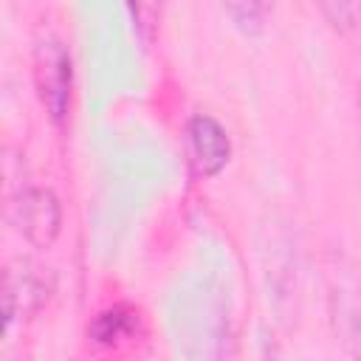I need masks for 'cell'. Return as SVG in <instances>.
Here are the masks:
<instances>
[{"label": "cell", "mask_w": 361, "mask_h": 361, "mask_svg": "<svg viewBox=\"0 0 361 361\" xmlns=\"http://www.w3.org/2000/svg\"><path fill=\"white\" fill-rule=\"evenodd\" d=\"M333 31L350 37L361 31V0H313Z\"/></svg>", "instance_id": "obj_6"}, {"label": "cell", "mask_w": 361, "mask_h": 361, "mask_svg": "<svg viewBox=\"0 0 361 361\" xmlns=\"http://www.w3.org/2000/svg\"><path fill=\"white\" fill-rule=\"evenodd\" d=\"M54 290V279L42 276L37 268L20 265V268H6V282H3V316H6V330L17 316H31L37 313Z\"/></svg>", "instance_id": "obj_4"}, {"label": "cell", "mask_w": 361, "mask_h": 361, "mask_svg": "<svg viewBox=\"0 0 361 361\" xmlns=\"http://www.w3.org/2000/svg\"><path fill=\"white\" fill-rule=\"evenodd\" d=\"M228 20L248 37L262 31V20H265V3L262 0H220Z\"/></svg>", "instance_id": "obj_7"}, {"label": "cell", "mask_w": 361, "mask_h": 361, "mask_svg": "<svg viewBox=\"0 0 361 361\" xmlns=\"http://www.w3.org/2000/svg\"><path fill=\"white\" fill-rule=\"evenodd\" d=\"M127 8H130V20L141 42H152L161 25L164 0H127Z\"/></svg>", "instance_id": "obj_8"}, {"label": "cell", "mask_w": 361, "mask_h": 361, "mask_svg": "<svg viewBox=\"0 0 361 361\" xmlns=\"http://www.w3.org/2000/svg\"><path fill=\"white\" fill-rule=\"evenodd\" d=\"M87 336L102 347H121L141 336V313L130 305H113L96 313Z\"/></svg>", "instance_id": "obj_5"}, {"label": "cell", "mask_w": 361, "mask_h": 361, "mask_svg": "<svg viewBox=\"0 0 361 361\" xmlns=\"http://www.w3.org/2000/svg\"><path fill=\"white\" fill-rule=\"evenodd\" d=\"M34 87L39 96V104L45 107L48 118L54 124H65L71 110V87H73V62L68 45L45 34L34 45Z\"/></svg>", "instance_id": "obj_1"}, {"label": "cell", "mask_w": 361, "mask_h": 361, "mask_svg": "<svg viewBox=\"0 0 361 361\" xmlns=\"http://www.w3.org/2000/svg\"><path fill=\"white\" fill-rule=\"evenodd\" d=\"M186 135H189V152H192L195 172L200 178H214L231 158V138L226 127L214 116L197 113L189 118Z\"/></svg>", "instance_id": "obj_3"}, {"label": "cell", "mask_w": 361, "mask_h": 361, "mask_svg": "<svg viewBox=\"0 0 361 361\" xmlns=\"http://www.w3.org/2000/svg\"><path fill=\"white\" fill-rule=\"evenodd\" d=\"M8 223L37 248H48L62 228V206L51 189L28 186L8 200Z\"/></svg>", "instance_id": "obj_2"}, {"label": "cell", "mask_w": 361, "mask_h": 361, "mask_svg": "<svg viewBox=\"0 0 361 361\" xmlns=\"http://www.w3.org/2000/svg\"><path fill=\"white\" fill-rule=\"evenodd\" d=\"M358 110H361V85H358Z\"/></svg>", "instance_id": "obj_9"}]
</instances>
